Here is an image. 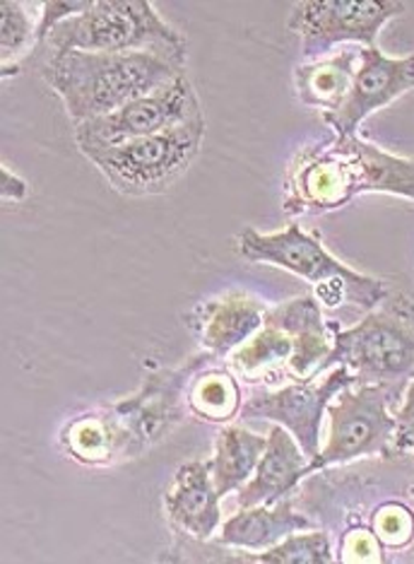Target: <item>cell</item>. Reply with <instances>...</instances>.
<instances>
[{"mask_svg":"<svg viewBox=\"0 0 414 564\" xmlns=\"http://www.w3.org/2000/svg\"><path fill=\"white\" fill-rule=\"evenodd\" d=\"M364 194L414 200V158H397L359 135L302 150L284 176V213H330Z\"/></svg>","mask_w":414,"mask_h":564,"instance_id":"1","label":"cell"},{"mask_svg":"<svg viewBox=\"0 0 414 564\" xmlns=\"http://www.w3.org/2000/svg\"><path fill=\"white\" fill-rule=\"evenodd\" d=\"M188 408L200 420L229 422L241 413V389L237 379L222 369L203 371L188 389Z\"/></svg>","mask_w":414,"mask_h":564,"instance_id":"20","label":"cell"},{"mask_svg":"<svg viewBox=\"0 0 414 564\" xmlns=\"http://www.w3.org/2000/svg\"><path fill=\"white\" fill-rule=\"evenodd\" d=\"M345 365L359 383L395 389L414 379V316L405 304L385 300L355 328L335 330L333 352L323 371Z\"/></svg>","mask_w":414,"mask_h":564,"instance_id":"6","label":"cell"},{"mask_svg":"<svg viewBox=\"0 0 414 564\" xmlns=\"http://www.w3.org/2000/svg\"><path fill=\"white\" fill-rule=\"evenodd\" d=\"M414 87V56L405 58H385L377 46L359 48V63L355 73V83L345 105L323 117L335 138L357 135L369 113L391 105L397 97Z\"/></svg>","mask_w":414,"mask_h":564,"instance_id":"11","label":"cell"},{"mask_svg":"<svg viewBox=\"0 0 414 564\" xmlns=\"http://www.w3.org/2000/svg\"><path fill=\"white\" fill-rule=\"evenodd\" d=\"M30 48H36V28L34 20L22 3L6 0L0 6V58H3V70L18 66V58L28 54Z\"/></svg>","mask_w":414,"mask_h":564,"instance_id":"23","label":"cell"},{"mask_svg":"<svg viewBox=\"0 0 414 564\" xmlns=\"http://www.w3.org/2000/svg\"><path fill=\"white\" fill-rule=\"evenodd\" d=\"M61 444L75 460L87 466H107L116 458H135L140 454L113 408L109 413H92L68 422L61 432Z\"/></svg>","mask_w":414,"mask_h":564,"instance_id":"16","label":"cell"},{"mask_svg":"<svg viewBox=\"0 0 414 564\" xmlns=\"http://www.w3.org/2000/svg\"><path fill=\"white\" fill-rule=\"evenodd\" d=\"M306 517L296 514L292 502L280 499L275 505H258V507H243L239 514L225 521L222 533H219V543L229 547H243L261 553L277 545L292 533H299L310 529Z\"/></svg>","mask_w":414,"mask_h":564,"instance_id":"17","label":"cell"},{"mask_svg":"<svg viewBox=\"0 0 414 564\" xmlns=\"http://www.w3.org/2000/svg\"><path fill=\"white\" fill-rule=\"evenodd\" d=\"M46 85L66 107L73 123L109 117L131 101L174 83L186 68L154 54H95L63 51L42 63Z\"/></svg>","mask_w":414,"mask_h":564,"instance_id":"2","label":"cell"},{"mask_svg":"<svg viewBox=\"0 0 414 564\" xmlns=\"http://www.w3.org/2000/svg\"><path fill=\"white\" fill-rule=\"evenodd\" d=\"M308 456L290 430L273 425L268 432L265 452L258 460L251 480L239 487V507L275 505L306 476Z\"/></svg>","mask_w":414,"mask_h":564,"instance_id":"15","label":"cell"},{"mask_svg":"<svg viewBox=\"0 0 414 564\" xmlns=\"http://www.w3.org/2000/svg\"><path fill=\"white\" fill-rule=\"evenodd\" d=\"M36 48L95 54H154L186 68V40L166 24L150 0H97L83 15L63 20Z\"/></svg>","mask_w":414,"mask_h":564,"instance_id":"3","label":"cell"},{"mask_svg":"<svg viewBox=\"0 0 414 564\" xmlns=\"http://www.w3.org/2000/svg\"><path fill=\"white\" fill-rule=\"evenodd\" d=\"M0 194H3V200H24L30 194L28 182H22L18 174H12L8 166L0 170Z\"/></svg>","mask_w":414,"mask_h":564,"instance_id":"28","label":"cell"},{"mask_svg":"<svg viewBox=\"0 0 414 564\" xmlns=\"http://www.w3.org/2000/svg\"><path fill=\"white\" fill-rule=\"evenodd\" d=\"M393 448L400 454H410L414 458V379L410 381L403 405L397 408Z\"/></svg>","mask_w":414,"mask_h":564,"instance_id":"26","label":"cell"},{"mask_svg":"<svg viewBox=\"0 0 414 564\" xmlns=\"http://www.w3.org/2000/svg\"><path fill=\"white\" fill-rule=\"evenodd\" d=\"M412 492H414V487H412Z\"/></svg>","mask_w":414,"mask_h":564,"instance_id":"29","label":"cell"},{"mask_svg":"<svg viewBox=\"0 0 414 564\" xmlns=\"http://www.w3.org/2000/svg\"><path fill=\"white\" fill-rule=\"evenodd\" d=\"M268 306L241 290H229L203 302L190 314L188 326L210 357H227L265 324Z\"/></svg>","mask_w":414,"mask_h":564,"instance_id":"12","label":"cell"},{"mask_svg":"<svg viewBox=\"0 0 414 564\" xmlns=\"http://www.w3.org/2000/svg\"><path fill=\"white\" fill-rule=\"evenodd\" d=\"M294 352V340L287 336V333L280 330L273 324H263V328L253 333V336L246 340L241 348L231 352V367L246 379H255L261 371L277 367V365H287L290 357Z\"/></svg>","mask_w":414,"mask_h":564,"instance_id":"21","label":"cell"},{"mask_svg":"<svg viewBox=\"0 0 414 564\" xmlns=\"http://www.w3.org/2000/svg\"><path fill=\"white\" fill-rule=\"evenodd\" d=\"M239 256L249 263L277 265L304 278L314 288V297L328 310L349 304L355 310L371 312L388 297L381 280L361 275L340 263L314 235L304 232L302 225H290L273 235L243 229Z\"/></svg>","mask_w":414,"mask_h":564,"instance_id":"4","label":"cell"},{"mask_svg":"<svg viewBox=\"0 0 414 564\" xmlns=\"http://www.w3.org/2000/svg\"><path fill=\"white\" fill-rule=\"evenodd\" d=\"M200 99L186 75L164 85L157 93L140 97L109 117L75 126V143L85 158L138 140L166 128L200 119Z\"/></svg>","mask_w":414,"mask_h":564,"instance_id":"8","label":"cell"},{"mask_svg":"<svg viewBox=\"0 0 414 564\" xmlns=\"http://www.w3.org/2000/svg\"><path fill=\"white\" fill-rule=\"evenodd\" d=\"M265 444L268 437H261V434L241 425H227L217 434L210 473L219 497H227L251 480L258 460L265 452Z\"/></svg>","mask_w":414,"mask_h":564,"instance_id":"19","label":"cell"},{"mask_svg":"<svg viewBox=\"0 0 414 564\" xmlns=\"http://www.w3.org/2000/svg\"><path fill=\"white\" fill-rule=\"evenodd\" d=\"M359 63V48L338 51L328 58L294 68V87L302 105L320 109L326 113L338 111L352 89L355 73Z\"/></svg>","mask_w":414,"mask_h":564,"instance_id":"18","label":"cell"},{"mask_svg":"<svg viewBox=\"0 0 414 564\" xmlns=\"http://www.w3.org/2000/svg\"><path fill=\"white\" fill-rule=\"evenodd\" d=\"M381 543L373 531H352L342 538V562H379Z\"/></svg>","mask_w":414,"mask_h":564,"instance_id":"27","label":"cell"},{"mask_svg":"<svg viewBox=\"0 0 414 564\" xmlns=\"http://www.w3.org/2000/svg\"><path fill=\"white\" fill-rule=\"evenodd\" d=\"M219 499L222 497L217 495L210 464L190 460L176 470L170 492L164 495V509L178 531L196 541H207L222 523Z\"/></svg>","mask_w":414,"mask_h":564,"instance_id":"14","label":"cell"},{"mask_svg":"<svg viewBox=\"0 0 414 564\" xmlns=\"http://www.w3.org/2000/svg\"><path fill=\"white\" fill-rule=\"evenodd\" d=\"M89 8H92V0H51V3H44L42 22L36 24V46L46 40V34L54 30L56 24L75 15H83Z\"/></svg>","mask_w":414,"mask_h":564,"instance_id":"25","label":"cell"},{"mask_svg":"<svg viewBox=\"0 0 414 564\" xmlns=\"http://www.w3.org/2000/svg\"><path fill=\"white\" fill-rule=\"evenodd\" d=\"M355 383L357 379L349 367L335 365L326 379L316 375L277 391L253 395V399L241 405V415L246 420H270L290 430L292 437L299 442L302 452L310 460L320 452V425L330 401L347 387H355Z\"/></svg>","mask_w":414,"mask_h":564,"instance_id":"10","label":"cell"},{"mask_svg":"<svg viewBox=\"0 0 414 564\" xmlns=\"http://www.w3.org/2000/svg\"><path fill=\"white\" fill-rule=\"evenodd\" d=\"M373 535L385 547H405L414 535V517L403 505H383L373 517Z\"/></svg>","mask_w":414,"mask_h":564,"instance_id":"24","label":"cell"},{"mask_svg":"<svg viewBox=\"0 0 414 564\" xmlns=\"http://www.w3.org/2000/svg\"><path fill=\"white\" fill-rule=\"evenodd\" d=\"M265 564H330L335 562L330 538L323 531L292 533L277 545L263 550L261 555L249 557Z\"/></svg>","mask_w":414,"mask_h":564,"instance_id":"22","label":"cell"},{"mask_svg":"<svg viewBox=\"0 0 414 564\" xmlns=\"http://www.w3.org/2000/svg\"><path fill=\"white\" fill-rule=\"evenodd\" d=\"M395 389L381 383L347 387L328 405L330 432L326 446L308 460L306 476L330 466H345L349 460L388 454L395 434V417L388 413V403Z\"/></svg>","mask_w":414,"mask_h":564,"instance_id":"7","label":"cell"},{"mask_svg":"<svg viewBox=\"0 0 414 564\" xmlns=\"http://www.w3.org/2000/svg\"><path fill=\"white\" fill-rule=\"evenodd\" d=\"M403 12L400 0H304L294 6L287 30L299 36L304 54L314 56L342 42L377 46L383 24Z\"/></svg>","mask_w":414,"mask_h":564,"instance_id":"9","label":"cell"},{"mask_svg":"<svg viewBox=\"0 0 414 564\" xmlns=\"http://www.w3.org/2000/svg\"><path fill=\"white\" fill-rule=\"evenodd\" d=\"M265 324L277 326L294 340V352L290 357L287 369L296 381L320 375L333 352L335 336H330V333L338 330V326L328 324L323 318L320 302L314 294H304V297H296L275 306V310H268Z\"/></svg>","mask_w":414,"mask_h":564,"instance_id":"13","label":"cell"},{"mask_svg":"<svg viewBox=\"0 0 414 564\" xmlns=\"http://www.w3.org/2000/svg\"><path fill=\"white\" fill-rule=\"evenodd\" d=\"M205 138V119H193L109 150L92 160L113 191L123 196L164 194L196 162Z\"/></svg>","mask_w":414,"mask_h":564,"instance_id":"5","label":"cell"}]
</instances>
